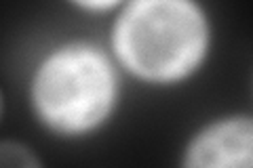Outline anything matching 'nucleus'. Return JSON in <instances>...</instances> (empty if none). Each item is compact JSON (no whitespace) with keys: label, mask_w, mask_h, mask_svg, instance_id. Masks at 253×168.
Listing matches in <instances>:
<instances>
[{"label":"nucleus","mask_w":253,"mask_h":168,"mask_svg":"<svg viewBox=\"0 0 253 168\" xmlns=\"http://www.w3.org/2000/svg\"><path fill=\"white\" fill-rule=\"evenodd\" d=\"M0 107H2V103H0Z\"/></svg>","instance_id":"5"},{"label":"nucleus","mask_w":253,"mask_h":168,"mask_svg":"<svg viewBox=\"0 0 253 168\" xmlns=\"http://www.w3.org/2000/svg\"><path fill=\"white\" fill-rule=\"evenodd\" d=\"M253 126L249 118L224 120L192 141L184 168H251Z\"/></svg>","instance_id":"3"},{"label":"nucleus","mask_w":253,"mask_h":168,"mask_svg":"<svg viewBox=\"0 0 253 168\" xmlns=\"http://www.w3.org/2000/svg\"><path fill=\"white\" fill-rule=\"evenodd\" d=\"M0 168H42L34 151L15 141L0 143Z\"/></svg>","instance_id":"4"},{"label":"nucleus","mask_w":253,"mask_h":168,"mask_svg":"<svg viewBox=\"0 0 253 168\" xmlns=\"http://www.w3.org/2000/svg\"><path fill=\"white\" fill-rule=\"evenodd\" d=\"M205 21L190 2L150 0L126 9L116 26V49L123 61L150 80L188 74L205 49Z\"/></svg>","instance_id":"1"},{"label":"nucleus","mask_w":253,"mask_h":168,"mask_svg":"<svg viewBox=\"0 0 253 168\" xmlns=\"http://www.w3.org/2000/svg\"><path fill=\"white\" fill-rule=\"evenodd\" d=\"M112 95V71L99 53L89 49H68L53 55L34 82L38 114L63 133L95 126L108 114Z\"/></svg>","instance_id":"2"}]
</instances>
